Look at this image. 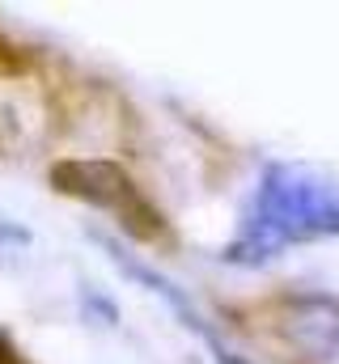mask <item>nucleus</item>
I'll list each match as a JSON object with an SVG mask.
<instances>
[{
    "mask_svg": "<svg viewBox=\"0 0 339 364\" xmlns=\"http://www.w3.org/2000/svg\"><path fill=\"white\" fill-rule=\"evenodd\" d=\"M318 233H339V191L293 170H271V178L259 186L234 259H271L280 246Z\"/></svg>",
    "mask_w": 339,
    "mask_h": 364,
    "instance_id": "obj_1",
    "label": "nucleus"
},
{
    "mask_svg": "<svg viewBox=\"0 0 339 364\" xmlns=\"http://www.w3.org/2000/svg\"><path fill=\"white\" fill-rule=\"evenodd\" d=\"M51 178L60 182L68 195H81L98 208H110L119 216V225H127L136 237H157L162 233V212L149 208V199L132 186V178L106 161H68L60 170H51Z\"/></svg>",
    "mask_w": 339,
    "mask_h": 364,
    "instance_id": "obj_2",
    "label": "nucleus"
}]
</instances>
